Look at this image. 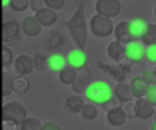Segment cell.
Here are the masks:
<instances>
[{"mask_svg":"<svg viewBox=\"0 0 156 130\" xmlns=\"http://www.w3.org/2000/svg\"><path fill=\"white\" fill-rule=\"evenodd\" d=\"M29 2H31V0H11L9 6H11L14 11L22 12V11H25V9L29 6Z\"/></svg>","mask_w":156,"mask_h":130,"instance_id":"33","label":"cell"},{"mask_svg":"<svg viewBox=\"0 0 156 130\" xmlns=\"http://www.w3.org/2000/svg\"><path fill=\"white\" fill-rule=\"evenodd\" d=\"M63 43H64L63 34L58 32V31H51V32L44 37V46H46V49H49V51L58 49Z\"/></svg>","mask_w":156,"mask_h":130,"instance_id":"19","label":"cell"},{"mask_svg":"<svg viewBox=\"0 0 156 130\" xmlns=\"http://www.w3.org/2000/svg\"><path fill=\"white\" fill-rule=\"evenodd\" d=\"M150 130H156V121L151 124V127H150Z\"/></svg>","mask_w":156,"mask_h":130,"instance_id":"44","label":"cell"},{"mask_svg":"<svg viewBox=\"0 0 156 130\" xmlns=\"http://www.w3.org/2000/svg\"><path fill=\"white\" fill-rule=\"evenodd\" d=\"M116 64H119V66H122L124 69L130 71V68H132V64H133V63H132V60L127 57V54L124 52V54H122V55H121V57L116 60Z\"/></svg>","mask_w":156,"mask_h":130,"instance_id":"37","label":"cell"},{"mask_svg":"<svg viewBox=\"0 0 156 130\" xmlns=\"http://www.w3.org/2000/svg\"><path fill=\"white\" fill-rule=\"evenodd\" d=\"M19 130H41V122L34 116H28L19 125Z\"/></svg>","mask_w":156,"mask_h":130,"instance_id":"28","label":"cell"},{"mask_svg":"<svg viewBox=\"0 0 156 130\" xmlns=\"http://www.w3.org/2000/svg\"><path fill=\"white\" fill-rule=\"evenodd\" d=\"M153 74H154V77H156V66H154V69H153Z\"/></svg>","mask_w":156,"mask_h":130,"instance_id":"45","label":"cell"},{"mask_svg":"<svg viewBox=\"0 0 156 130\" xmlns=\"http://www.w3.org/2000/svg\"><path fill=\"white\" fill-rule=\"evenodd\" d=\"M26 118H28L26 109L19 101H9L2 107V119L3 121H12L20 125Z\"/></svg>","mask_w":156,"mask_h":130,"instance_id":"3","label":"cell"},{"mask_svg":"<svg viewBox=\"0 0 156 130\" xmlns=\"http://www.w3.org/2000/svg\"><path fill=\"white\" fill-rule=\"evenodd\" d=\"M130 89H132V95L139 100V98H144L145 97V93L148 90V84L142 78V75H141V77H135L130 81Z\"/></svg>","mask_w":156,"mask_h":130,"instance_id":"15","label":"cell"},{"mask_svg":"<svg viewBox=\"0 0 156 130\" xmlns=\"http://www.w3.org/2000/svg\"><path fill=\"white\" fill-rule=\"evenodd\" d=\"M2 130H19V124L12 121H3L2 119Z\"/></svg>","mask_w":156,"mask_h":130,"instance_id":"40","label":"cell"},{"mask_svg":"<svg viewBox=\"0 0 156 130\" xmlns=\"http://www.w3.org/2000/svg\"><path fill=\"white\" fill-rule=\"evenodd\" d=\"M44 5L48 8L57 11V9H61L64 6V0H44Z\"/></svg>","mask_w":156,"mask_h":130,"instance_id":"38","label":"cell"},{"mask_svg":"<svg viewBox=\"0 0 156 130\" xmlns=\"http://www.w3.org/2000/svg\"><path fill=\"white\" fill-rule=\"evenodd\" d=\"M113 97L116 100H119V103H126V101H130L133 98L132 95V89H130V84L127 83H118L113 89Z\"/></svg>","mask_w":156,"mask_h":130,"instance_id":"18","label":"cell"},{"mask_svg":"<svg viewBox=\"0 0 156 130\" xmlns=\"http://www.w3.org/2000/svg\"><path fill=\"white\" fill-rule=\"evenodd\" d=\"M76 75H78V71H76V69H73V68H70V66H66V68L60 72L58 78H60V81H61L63 84L72 86V83L75 81Z\"/></svg>","mask_w":156,"mask_h":130,"instance_id":"24","label":"cell"},{"mask_svg":"<svg viewBox=\"0 0 156 130\" xmlns=\"http://www.w3.org/2000/svg\"><path fill=\"white\" fill-rule=\"evenodd\" d=\"M31 2H32V0H31Z\"/></svg>","mask_w":156,"mask_h":130,"instance_id":"48","label":"cell"},{"mask_svg":"<svg viewBox=\"0 0 156 130\" xmlns=\"http://www.w3.org/2000/svg\"><path fill=\"white\" fill-rule=\"evenodd\" d=\"M153 106L145 100V98H139L136 100V118L141 119H148L153 116Z\"/></svg>","mask_w":156,"mask_h":130,"instance_id":"16","label":"cell"},{"mask_svg":"<svg viewBox=\"0 0 156 130\" xmlns=\"http://www.w3.org/2000/svg\"><path fill=\"white\" fill-rule=\"evenodd\" d=\"M67 29H69L70 35L73 37L75 43L78 44V47L83 51L86 47V41H87V25H86V16H84L83 5L78 6V9L69 19Z\"/></svg>","mask_w":156,"mask_h":130,"instance_id":"1","label":"cell"},{"mask_svg":"<svg viewBox=\"0 0 156 130\" xmlns=\"http://www.w3.org/2000/svg\"><path fill=\"white\" fill-rule=\"evenodd\" d=\"M95 9L100 16L113 19L121 12V0H97Z\"/></svg>","mask_w":156,"mask_h":130,"instance_id":"5","label":"cell"},{"mask_svg":"<svg viewBox=\"0 0 156 130\" xmlns=\"http://www.w3.org/2000/svg\"><path fill=\"white\" fill-rule=\"evenodd\" d=\"M0 68H2V66H0Z\"/></svg>","mask_w":156,"mask_h":130,"instance_id":"47","label":"cell"},{"mask_svg":"<svg viewBox=\"0 0 156 130\" xmlns=\"http://www.w3.org/2000/svg\"><path fill=\"white\" fill-rule=\"evenodd\" d=\"M14 69H16V72H17L19 75H22V77H26L28 74H31V72L35 69L32 57H29V55H26V54L17 57V60L14 61Z\"/></svg>","mask_w":156,"mask_h":130,"instance_id":"9","label":"cell"},{"mask_svg":"<svg viewBox=\"0 0 156 130\" xmlns=\"http://www.w3.org/2000/svg\"><path fill=\"white\" fill-rule=\"evenodd\" d=\"M90 72L86 69H81V72H78L75 81L72 83V89L75 93H84L87 90V87L90 86Z\"/></svg>","mask_w":156,"mask_h":130,"instance_id":"11","label":"cell"},{"mask_svg":"<svg viewBox=\"0 0 156 130\" xmlns=\"http://www.w3.org/2000/svg\"><path fill=\"white\" fill-rule=\"evenodd\" d=\"M154 16H156V6H154Z\"/></svg>","mask_w":156,"mask_h":130,"instance_id":"46","label":"cell"},{"mask_svg":"<svg viewBox=\"0 0 156 130\" xmlns=\"http://www.w3.org/2000/svg\"><path fill=\"white\" fill-rule=\"evenodd\" d=\"M12 63V52L8 46H3L0 51V66L2 68H8Z\"/></svg>","mask_w":156,"mask_h":130,"instance_id":"31","label":"cell"},{"mask_svg":"<svg viewBox=\"0 0 156 130\" xmlns=\"http://www.w3.org/2000/svg\"><path fill=\"white\" fill-rule=\"evenodd\" d=\"M121 109L126 115L127 119H133L136 118V101L130 100V101H126V103H121Z\"/></svg>","mask_w":156,"mask_h":130,"instance_id":"29","label":"cell"},{"mask_svg":"<svg viewBox=\"0 0 156 130\" xmlns=\"http://www.w3.org/2000/svg\"><path fill=\"white\" fill-rule=\"evenodd\" d=\"M113 32H115L116 40L119 43H122V44H129V43L135 41V38H133V35L130 32V22H119L115 26Z\"/></svg>","mask_w":156,"mask_h":130,"instance_id":"10","label":"cell"},{"mask_svg":"<svg viewBox=\"0 0 156 130\" xmlns=\"http://www.w3.org/2000/svg\"><path fill=\"white\" fill-rule=\"evenodd\" d=\"M11 92H12V78L8 72H3L2 78H0V95L8 97Z\"/></svg>","mask_w":156,"mask_h":130,"instance_id":"26","label":"cell"},{"mask_svg":"<svg viewBox=\"0 0 156 130\" xmlns=\"http://www.w3.org/2000/svg\"><path fill=\"white\" fill-rule=\"evenodd\" d=\"M41 130H61V127L54 121H48V122L41 124Z\"/></svg>","mask_w":156,"mask_h":130,"instance_id":"41","label":"cell"},{"mask_svg":"<svg viewBox=\"0 0 156 130\" xmlns=\"http://www.w3.org/2000/svg\"><path fill=\"white\" fill-rule=\"evenodd\" d=\"M66 61H67V66L76 69V71H81L86 68V64H87V57L84 54V51L81 49H73L67 54L66 57Z\"/></svg>","mask_w":156,"mask_h":130,"instance_id":"8","label":"cell"},{"mask_svg":"<svg viewBox=\"0 0 156 130\" xmlns=\"http://www.w3.org/2000/svg\"><path fill=\"white\" fill-rule=\"evenodd\" d=\"M103 106V109L106 110V112H110V110H115V109H118V107H121V103H119V100H116L115 97H112V98H109L104 104H101Z\"/></svg>","mask_w":156,"mask_h":130,"instance_id":"34","label":"cell"},{"mask_svg":"<svg viewBox=\"0 0 156 130\" xmlns=\"http://www.w3.org/2000/svg\"><path fill=\"white\" fill-rule=\"evenodd\" d=\"M19 35H20V25L12 20V22H6L2 25L0 29V40L5 44H12L19 41Z\"/></svg>","mask_w":156,"mask_h":130,"instance_id":"6","label":"cell"},{"mask_svg":"<svg viewBox=\"0 0 156 130\" xmlns=\"http://www.w3.org/2000/svg\"><path fill=\"white\" fill-rule=\"evenodd\" d=\"M9 3H11V0H0V5L2 6H9Z\"/></svg>","mask_w":156,"mask_h":130,"instance_id":"43","label":"cell"},{"mask_svg":"<svg viewBox=\"0 0 156 130\" xmlns=\"http://www.w3.org/2000/svg\"><path fill=\"white\" fill-rule=\"evenodd\" d=\"M66 66H67L66 57H63V55H60V54H52V55L48 57V69H49V71L60 74Z\"/></svg>","mask_w":156,"mask_h":130,"instance_id":"17","label":"cell"},{"mask_svg":"<svg viewBox=\"0 0 156 130\" xmlns=\"http://www.w3.org/2000/svg\"><path fill=\"white\" fill-rule=\"evenodd\" d=\"M124 52H126V46H124L122 43H119L118 40L109 43V46H107V54H109V57H110L112 60H115V61H116Z\"/></svg>","mask_w":156,"mask_h":130,"instance_id":"25","label":"cell"},{"mask_svg":"<svg viewBox=\"0 0 156 130\" xmlns=\"http://www.w3.org/2000/svg\"><path fill=\"white\" fill-rule=\"evenodd\" d=\"M147 26H148V23H147L145 20H142V19H135V20H132V22H130V32H132L133 38H135V40L141 38V37L145 34Z\"/></svg>","mask_w":156,"mask_h":130,"instance_id":"21","label":"cell"},{"mask_svg":"<svg viewBox=\"0 0 156 130\" xmlns=\"http://www.w3.org/2000/svg\"><path fill=\"white\" fill-rule=\"evenodd\" d=\"M144 46H153L156 44V25H148L145 34L141 37Z\"/></svg>","mask_w":156,"mask_h":130,"instance_id":"27","label":"cell"},{"mask_svg":"<svg viewBox=\"0 0 156 130\" xmlns=\"http://www.w3.org/2000/svg\"><path fill=\"white\" fill-rule=\"evenodd\" d=\"M106 118H107V122H109V124H112V125H115V127L122 125V124L126 122V119H127L121 107H118V109H115V110L107 112Z\"/></svg>","mask_w":156,"mask_h":130,"instance_id":"22","label":"cell"},{"mask_svg":"<svg viewBox=\"0 0 156 130\" xmlns=\"http://www.w3.org/2000/svg\"><path fill=\"white\" fill-rule=\"evenodd\" d=\"M32 60H34L35 69H38V71L48 69V57H44L43 54H35V55L32 57Z\"/></svg>","mask_w":156,"mask_h":130,"instance_id":"32","label":"cell"},{"mask_svg":"<svg viewBox=\"0 0 156 130\" xmlns=\"http://www.w3.org/2000/svg\"><path fill=\"white\" fill-rule=\"evenodd\" d=\"M84 93L92 104H104L109 98L113 97V90L106 81H92Z\"/></svg>","mask_w":156,"mask_h":130,"instance_id":"2","label":"cell"},{"mask_svg":"<svg viewBox=\"0 0 156 130\" xmlns=\"http://www.w3.org/2000/svg\"><path fill=\"white\" fill-rule=\"evenodd\" d=\"M35 19L38 20V23H40L41 26H51V25H54V23L57 22V12H55L54 9L44 6V8H41L40 11L35 12Z\"/></svg>","mask_w":156,"mask_h":130,"instance_id":"14","label":"cell"},{"mask_svg":"<svg viewBox=\"0 0 156 130\" xmlns=\"http://www.w3.org/2000/svg\"><path fill=\"white\" fill-rule=\"evenodd\" d=\"M41 25L38 23V20L35 19V16H31V17H26L23 22H22V26L20 29L28 35V37H35L41 32Z\"/></svg>","mask_w":156,"mask_h":130,"instance_id":"12","label":"cell"},{"mask_svg":"<svg viewBox=\"0 0 156 130\" xmlns=\"http://www.w3.org/2000/svg\"><path fill=\"white\" fill-rule=\"evenodd\" d=\"M28 90H29V80L26 77L17 75L16 78H12V92H16L19 95H23Z\"/></svg>","mask_w":156,"mask_h":130,"instance_id":"23","label":"cell"},{"mask_svg":"<svg viewBox=\"0 0 156 130\" xmlns=\"http://www.w3.org/2000/svg\"><path fill=\"white\" fill-rule=\"evenodd\" d=\"M126 54L132 60V63H141L145 58V46L142 41L135 40V41L126 44Z\"/></svg>","mask_w":156,"mask_h":130,"instance_id":"7","label":"cell"},{"mask_svg":"<svg viewBox=\"0 0 156 130\" xmlns=\"http://www.w3.org/2000/svg\"><path fill=\"white\" fill-rule=\"evenodd\" d=\"M142 78L147 81V84H148V86H151V84H156V77H154V74H153V72H150V71H144V74H142Z\"/></svg>","mask_w":156,"mask_h":130,"instance_id":"39","label":"cell"},{"mask_svg":"<svg viewBox=\"0 0 156 130\" xmlns=\"http://www.w3.org/2000/svg\"><path fill=\"white\" fill-rule=\"evenodd\" d=\"M144 98H145L151 106H156V84L148 86V90H147V93H145Z\"/></svg>","mask_w":156,"mask_h":130,"instance_id":"36","label":"cell"},{"mask_svg":"<svg viewBox=\"0 0 156 130\" xmlns=\"http://www.w3.org/2000/svg\"><path fill=\"white\" fill-rule=\"evenodd\" d=\"M145 60L148 63H154L156 64V44L145 46Z\"/></svg>","mask_w":156,"mask_h":130,"instance_id":"35","label":"cell"},{"mask_svg":"<svg viewBox=\"0 0 156 130\" xmlns=\"http://www.w3.org/2000/svg\"><path fill=\"white\" fill-rule=\"evenodd\" d=\"M41 2H44V0H32V2L29 3L34 12H37V11H40L41 8H44V6H41Z\"/></svg>","mask_w":156,"mask_h":130,"instance_id":"42","label":"cell"},{"mask_svg":"<svg viewBox=\"0 0 156 130\" xmlns=\"http://www.w3.org/2000/svg\"><path fill=\"white\" fill-rule=\"evenodd\" d=\"M81 116L86 119V121H94L97 116H98V109L95 104H84L83 106V110H81Z\"/></svg>","mask_w":156,"mask_h":130,"instance_id":"30","label":"cell"},{"mask_svg":"<svg viewBox=\"0 0 156 130\" xmlns=\"http://www.w3.org/2000/svg\"><path fill=\"white\" fill-rule=\"evenodd\" d=\"M66 110L69 112V113H81V110H83V106H84V103H83V98L81 97H78V95H72V97H69L67 100H66Z\"/></svg>","mask_w":156,"mask_h":130,"instance_id":"20","label":"cell"},{"mask_svg":"<svg viewBox=\"0 0 156 130\" xmlns=\"http://www.w3.org/2000/svg\"><path fill=\"white\" fill-rule=\"evenodd\" d=\"M100 68L103 71H106L109 75H112L118 83H122L129 74L127 69H124L122 66H119V64H106V63H100Z\"/></svg>","mask_w":156,"mask_h":130,"instance_id":"13","label":"cell"},{"mask_svg":"<svg viewBox=\"0 0 156 130\" xmlns=\"http://www.w3.org/2000/svg\"><path fill=\"white\" fill-rule=\"evenodd\" d=\"M90 29L92 32L97 35V37H107L113 32V23H112V19L109 17H104V16H94L92 20H90Z\"/></svg>","mask_w":156,"mask_h":130,"instance_id":"4","label":"cell"}]
</instances>
